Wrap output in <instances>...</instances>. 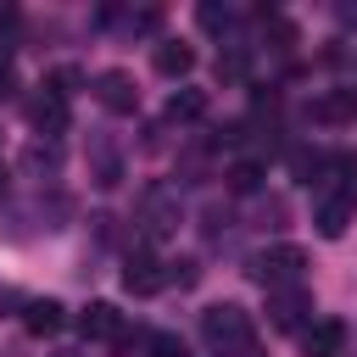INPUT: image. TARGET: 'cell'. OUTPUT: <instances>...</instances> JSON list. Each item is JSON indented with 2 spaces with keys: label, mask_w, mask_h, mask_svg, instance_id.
I'll return each instance as SVG.
<instances>
[{
  "label": "cell",
  "mask_w": 357,
  "mask_h": 357,
  "mask_svg": "<svg viewBox=\"0 0 357 357\" xmlns=\"http://www.w3.org/2000/svg\"><path fill=\"white\" fill-rule=\"evenodd\" d=\"M201 340L212 357H251L257 346V329H251V312L234 307V301H218L201 312Z\"/></svg>",
  "instance_id": "obj_1"
},
{
  "label": "cell",
  "mask_w": 357,
  "mask_h": 357,
  "mask_svg": "<svg viewBox=\"0 0 357 357\" xmlns=\"http://www.w3.org/2000/svg\"><path fill=\"white\" fill-rule=\"evenodd\" d=\"M245 268H251V279H257L262 290H290V284H301V273H307V251L290 245V240H284V245H262Z\"/></svg>",
  "instance_id": "obj_2"
},
{
  "label": "cell",
  "mask_w": 357,
  "mask_h": 357,
  "mask_svg": "<svg viewBox=\"0 0 357 357\" xmlns=\"http://www.w3.org/2000/svg\"><path fill=\"white\" fill-rule=\"evenodd\" d=\"M178 218H184L178 190H173V184H145V195H139V240H145V245L167 240V234L178 229Z\"/></svg>",
  "instance_id": "obj_3"
},
{
  "label": "cell",
  "mask_w": 357,
  "mask_h": 357,
  "mask_svg": "<svg viewBox=\"0 0 357 357\" xmlns=\"http://www.w3.org/2000/svg\"><path fill=\"white\" fill-rule=\"evenodd\" d=\"M28 123H33L45 139H56V134L73 123V106H67V84H61V78H50V84H39V89L28 95Z\"/></svg>",
  "instance_id": "obj_4"
},
{
  "label": "cell",
  "mask_w": 357,
  "mask_h": 357,
  "mask_svg": "<svg viewBox=\"0 0 357 357\" xmlns=\"http://www.w3.org/2000/svg\"><path fill=\"white\" fill-rule=\"evenodd\" d=\"M268 324L279 335H301L312 324V290L307 284H290V290H268Z\"/></svg>",
  "instance_id": "obj_5"
},
{
  "label": "cell",
  "mask_w": 357,
  "mask_h": 357,
  "mask_svg": "<svg viewBox=\"0 0 357 357\" xmlns=\"http://www.w3.org/2000/svg\"><path fill=\"white\" fill-rule=\"evenodd\" d=\"M162 284H167V262H162L151 245H139V251L123 257V290H128V296H156Z\"/></svg>",
  "instance_id": "obj_6"
},
{
  "label": "cell",
  "mask_w": 357,
  "mask_h": 357,
  "mask_svg": "<svg viewBox=\"0 0 357 357\" xmlns=\"http://www.w3.org/2000/svg\"><path fill=\"white\" fill-rule=\"evenodd\" d=\"M89 89H95V100H100L106 112H117V117H128V112L139 106V89H134V73H123V67H100V73L89 78Z\"/></svg>",
  "instance_id": "obj_7"
},
{
  "label": "cell",
  "mask_w": 357,
  "mask_h": 357,
  "mask_svg": "<svg viewBox=\"0 0 357 357\" xmlns=\"http://www.w3.org/2000/svg\"><path fill=\"white\" fill-rule=\"evenodd\" d=\"M78 335L84 340H106V346H128V318L112 301H89L78 312Z\"/></svg>",
  "instance_id": "obj_8"
},
{
  "label": "cell",
  "mask_w": 357,
  "mask_h": 357,
  "mask_svg": "<svg viewBox=\"0 0 357 357\" xmlns=\"http://www.w3.org/2000/svg\"><path fill=\"white\" fill-rule=\"evenodd\" d=\"M346 351V324L340 318H312L301 329V357H340Z\"/></svg>",
  "instance_id": "obj_9"
},
{
  "label": "cell",
  "mask_w": 357,
  "mask_h": 357,
  "mask_svg": "<svg viewBox=\"0 0 357 357\" xmlns=\"http://www.w3.org/2000/svg\"><path fill=\"white\" fill-rule=\"evenodd\" d=\"M351 117H357V89H351V84H335V89H324V95L312 100V123L340 128V123H351Z\"/></svg>",
  "instance_id": "obj_10"
},
{
  "label": "cell",
  "mask_w": 357,
  "mask_h": 357,
  "mask_svg": "<svg viewBox=\"0 0 357 357\" xmlns=\"http://www.w3.org/2000/svg\"><path fill=\"white\" fill-rule=\"evenodd\" d=\"M61 324H67V307H61L56 296H39V301H28V307H22V329H28V335H39V340H45V335H56Z\"/></svg>",
  "instance_id": "obj_11"
},
{
  "label": "cell",
  "mask_w": 357,
  "mask_h": 357,
  "mask_svg": "<svg viewBox=\"0 0 357 357\" xmlns=\"http://www.w3.org/2000/svg\"><path fill=\"white\" fill-rule=\"evenodd\" d=\"M151 61H156V73H162V78H184V73L195 67V50H190L184 39H162Z\"/></svg>",
  "instance_id": "obj_12"
},
{
  "label": "cell",
  "mask_w": 357,
  "mask_h": 357,
  "mask_svg": "<svg viewBox=\"0 0 357 357\" xmlns=\"http://www.w3.org/2000/svg\"><path fill=\"white\" fill-rule=\"evenodd\" d=\"M89 167H95V184H117L123 178V156H117V145L112 139H89Z\"/></svg>",
  "instance_id": "obj_13"
},
{
  "label": "cell",
  "mask_w": 357,
  "mask_h": 357,
  "mask_svg": "<svg viewBox=\"0 0 357 357\" xmlns=\"http://www.w3.org/2000/svg\"><path fill=\"white\" fill-rule=\"evenodd\" d=\"M206 117V95L201 89H173L167 95V123H195Z\"/></svg>",
  "instance_id": "obj_14"
},
{
  "label": "cell",
  "mask_w": 357,
  "mask_h": 357,
  "mask_svg": "<svg viewBox=\"0 0 357 357\" xmlns=\"http://www.w3.org/2000/svg\"><path fill=\"white\" fill-rule=\"evenodd\" d=\"M195 22H201L206 33H229V28H234V6H218V0H206V6H195Z\"/></svg>",
  "instance_id": "obj_15"
},
{
  "label": "cell",
  "mask_w": 357,
  "mask_h": 357,
  "mask_svg": "<svg viewBox=\"0 0 357 357\" xmlns=\"http://www.w3.org/2000/svg\"><path fill=\"white\" fill-rule=\"evenodd\" d=\"M145 357H190V346H184L178 335L156 329V335H145Z\"/></svg>",
  "instance_id": "obj_16"
},
{
  "label": "cell",
  "mask_w": 357,
  "mask_h": 357,
  "mask_svg": "<svg viewBox=\"0 0 357 357\" xmlns=\"http://www.w3.org/2000/svg\"><path fill=\"white\" fill-rule=\"evenodd\" d=\"M22 167H28V173H56V167H61V151H56V145H28Z\"/></svg>",
  "instance_id": "obj_17"
},
{
  "label": "cell",
  "mask_w": 357,
  "mask_h": 357,
  "mask_svg": "<svg viewBox=\"0 0 357 357\" xmlns=\"http://www.w3.org/2000/svg\"><path fill=\"white\" fill-rule=\"evenodd\" d=\"M257 184H262V162H234V167H229V190L245 195V190H257Z\"/></svg>",
  "instance_id": "obj_18"
},
{
  "label": "cell",
  "mask_w": 357,
  "mask_h": 357,
  "mask_svg": "<svg viewBox=\"0 0 357 357\" xmlns=\"http://www.w3.org/2000/svg\"><path fill=\"white\" fill-rule=\"evenodd\" d=\"M201 279V268H195V257H178V262H167V284H178V290H190Z\"/></svg>",
  "instance_id": "obj_19"
},
{
  "label": "cell",
  "mask_w": 357,
  "mask_h": 357,
  "mask_svg": "<svg viewBox=\"0 0 357 357\" xmlns=\"http://www.w3.org/2000/svg\"><path fill=\"white\" fill-rule=\"evenodd\" d=\"M11 89H17V73H11V61H6V56H0V100H6V95H11Z\"/></svg>",
  "instance_id": "obj_20"
},
{
  "label": "cell",
  "mask_w": 357,
  "mask_h": 357,
  "mask_svg": "<svg viewBox=\"0 0 357 357\" xmlns=\"http://www.w3.org/2000/svg\"><path fill=\"white\" fill-rule=\"evenodd\" d=\"M0 190H6V167H0Z\"/></svg>",
  "instance_id": "obj_21"
}]
</instances>
